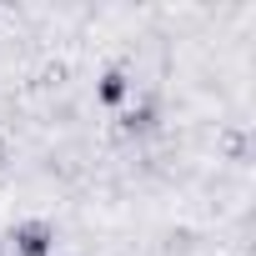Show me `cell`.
<instances>
[{
    "label": "cell",
    "instance_id": "277c9868",
    "mask_svg": "<svg viewBox=\"0 0 256 256\" xmlns=\"http://www.w3.org/2000/svg\"><path fill=\"white\" fill-rule=\"evenodd\" d=\"M6 161H10V141H6V136H0V166H6Z\"/></svg>",
    "mask_w": 256,
    "mask_h": 256
},
{
    "label": "cell",
    "instance_id": "5b68a950",
    "mask_svg": "<svg viewBox=\"0 0 256 256\" xmlns=\"http://www.w3.org/2000/svg\"><path fill=\"white\" fill-rule=\"evenodd\" d=\"M0 256H6V251H0Z\"/></svg>",
    "mask_w": 256,
    "mask_h": 256
},
{
    "label": "cell",
    "instance_id": "6da1fadb",
    "mask_svg": "<svg viewBox=\"0 0 256 256\" xmlns=\"http://www.w3.org/2000/svg\"><path fill=\"white\" fill-rule=\"evenodd\" d=\"M166 131V106H161V96L151 90V96H141V100H131L120 116H116V136L120 141H131V146H141V141H156Z\"/></svg>",
    "mask_w": 256,
    "mask_h": 256
},
{
    "label": "cell",
    "instance_id": "7a4b0ae2",
    "mask_svg": "<svg viewBox=\"0 0 256 256\" xmlns=\"http://www.w3.org/2000/svg\"><path fill=\"white\" fill-rule=\"evenodd\" d=\"M131 96H136V70L126 66V60H106L96 70V106L100 110L120 116L126 106H131Z\"/></svg>",
    "mask_w": 256,
    "mask_h": 256
},
{
    "label": "cell",
    "instance_id": "3957f363",
    "mask_svg": "<svg viewBox=\"0 0 256 256\" xmlns=\"http://www.w3.org/2000/svg\"><path fill=\"white\" fill-rule=\"evenodd\" d=\"M10 251L16 256H56V241H60V231H56V221H46V216H26V221H16L10 226Z\"/></svg>",
    "mask_w": 256,
    "mask_h": 256
}]
</instances>
